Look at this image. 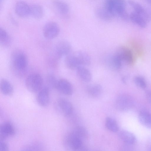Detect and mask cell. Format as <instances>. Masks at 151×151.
Wrapping results in <instances>:
<instances>
[{"label":"cell","instance_id":"1","mask_svg":"<svg viewBox=\"0 0 151 151\" xmlns=\"http://www.w3.org/2000/svg\"><path fill=\"white\" fill-rule=\"evenodd\" d=\"M11 63L12 69L17 76H21L27 70L28 61L25 54L19 50L14 51L11 56Z\"/></svg>","mask_w":151,"mask_h":151},{"label":"cell","instance_id":"2","mask_svg":"<svg viewBox=\"0 0 151 151\" xmlns=\"http://www.w3.org/2000/svg\"><path fill=\"white\" fill-rule=\"evenodd\" d=\"M104 6L114 17L117 16L125 21L129 19L125 0H105Z\"/></svg>","mask_w":151,"mask_h":151},{"label":"cell","instance_id":"3","mask_svg":"<svg viewBox=\"0 0 151 151\" xmlns=\"http://www.w3.org/2000/svg\"><path fill=\"white\" fill-rule=\"evenodd\" d=\"M43 81L41 76L38 73L30 74L26 78L25 84L30 92L37 93L43 87Z\"/></svg>","mask_w":151,"mask_h":151},{"label":"cell","instance_id":"4","mask_svg":"<svg viewBox=\"0 0 151 151\" xmlns=\"http://www.w3.org/2000/svg\"><path fill=\"white\" fill-rule=\"evenodd\" d=\"M115 107L118 111H128L133 107L134 101L129 95L122 94L119 95L115 102Z\"/></svg>","mask_w":151,"mask_h":151},{"label":"cell","instance_id":"5","mask_svg":"<svg viewBox=\"0 0 151 151\" xmlns=\"http://www.w3.org/2000/svg\"><path fill=\"white\" fill-rule=\"evenodd\" d=\"M54 108L57 112L62 115L68 116L73 111V106L71 103L66 99L60 98L55 102Z\"/></svg>","mask_w":151,"mask_h":151},{"label":"cell","instance_id":"6","mask_svg":"<svg viewBox=\"0 0 151 151\" xmlns=\"http://www.w3.org/2000/svg\"><path fill=\"white\" fill-rule=\"evenodd\" d=\"M60 32L59 25L55 22H49L44 25L43 29V34L46 39L51 40L54 39L58 35Z\"/></svg>","mask_w":151,"mask_h":151},{"label":"cell","instance_id":"7","mask_svg":"<svg viewBox=\"0 0 151 151\" xmlns=\"http://www.w3.org/2000/svg\"><path fill=\"white\" fill-rule=\"evenodd\" d=\"M72 46L68 41L62 40L58 42L55 45V54L58 59L70 53Z\"/></svg>","mask_w":151,"mask_h":151},{"label":"cell","instance_id":"8","mask_svg":"<svg viewBox=\"0 0 151 151\" xmlns=\"http://www.w3.org/2000/svg\"><path fill=\"white\" fill-rule=\"evenodd\" d=\"M83 141L71 132L65 138L64 143L67 148L74 150L83 149Z\"/></svg>","mask_w":151,"mask_h":151},{"label":"cell","instance_id":"9","mask_svg":"<svg viewBox=\"0 0 151 151\" xmlns=\"http://www.w3.org/2000/svg\"><path fill=\"white\" fill-rule=\"evenodd\" d=\"M115 54L122 62L132 64L134 62V56L132 51L125 47H121L116 50Z\"/></svg>","mask_w":151,"mask_h":151},{"label":"cell","instance_id":"10","mask_svg":"<svg viewBox=\"0 0 151 151\" xmlns=\"http://www.w3.org/2000/svg\"><path fill=\"white\" fill-rule=\"evenodd\" d=\"M50 89L47 86H43L37 93L36 101L39 105L42 107L47 106L50 102Z\"/></svg>","mask_w":151,"mask_h":151},{"label":"cell","instance_id":"11","mask_svg":"<svg viewBox=\"0 0 151 151\" xmlns=\"http://www.w3.org/2000/svg\"><path fill=\"white\" fill-rule=\"evenodd\" d=\"M15 132V129L10 122H6L3 123L0 126V140L4 141L14 136Z\"/></svg>","mask_w":151,"mask_h":151},{"label":"cell","instance_id":"12","mask_svg":"<svg viewBox=\"0 0 151 151\" xmlns=\"http://www.w3.org/2000/svg\"><path fill=\"white\" fill-rule=\"evenodd\" d=\"M55 89L61 93L67 96L71 95L73 91L71 84L67 80L64 78L58 80Z\"/></svg>","mask_w":151,"mask_h":151},{"label":"cell","instance_id":"13","mask_svg":"<svg viewBox=\"0 0 151 151\" xmlns=\"http://www.w3.org/2000/svg\"><path fill=\"white\" fill-rule=\"evenodd\" d=\"M127 3L133 10L134 12L142 16L147 22L150 20V15L139 3L133 0H129Z\"/></svg>","mask_w":151,"mask_h":151},{"label":"cell","instance_id":"14","mask_svg":"<svg viewBox=\"0 0 151 151\" xmlns=\"http://www.w3.org/2000/svg\"><path fill=\"white\" fill-rule=\"evenodd\" d=\"M16 14L21 18H25L30 15V6L23 1H18L15 6Z\"/></svg>","mask_w":151,"mask_h":151},{"label":"cell","instance_id":"15","mask_svg":"<svg viewBox=\"0 0 151 151\" xmlns=\"http://www.w3.org/2000/svg\"><path fill=\"white\" fill-rule=\"evenodd\" d=\"M104 60L105 64L112 70H119L122 66V62L115 53L107 56Z\"/></svg>","mask_w":151,"mask_h":151},{"label":"cell","instance_id":"16","mask_svg":"<svg viewBox=\"0 0 151 151\" xmlns=\"http://www.w3.org/2000/svg\"><path fill=\"white\" fill-rule=\"evenodd\" d=\"M64 62L66 66L71 70H76L78 67L81 66L74 53H70L65 56Z\"/></svg>","mask_w":151,"mask_h":151},{"label":"cell","instance_id":"17","mask_svg":"<svg viewBox=\"0 0 151 151\" xmlns=\"http://www.w3.org/2000/svg\"><path fill=\"white\" fill-rule=\"evenodd\" d=\"M119 136L120 139L126 144L132 145L136 142V139L132 133L125 130H122L119 132Z\"/></svg>","mask_w":151,"mask_h":151},{"label":"cell","instance_id":"18","mask_svg":"<svg viewBox=\"0 0 151 151\" xmlns=\"http://www.w3.org/2000/svg\"><path fill=\"white\" fill-rule=\"evenodd\" d=\"M0 90L2 94L7 96L12 95L14 91V88L12 84L4 78H2L0 80Z\"/></svg>","mask_w":151,"mask_h":151},{"label":"cell","instance_id":"19","mask_svg":"<svg viewBox=\"0 0 151 151\" xmlns=\"http://www.w3.org/2000/svg\"><path fill=\"white\" fill-rule=\"evenodd\" d=\"M96 14L101 20L104 21H109L114 17L111 13L104 6L98 7L96 9Z\"/></svg>","mask_w":151,"mask_h":151},{"label":"cell","instance_id":"20","mask_svg":"<svg viewBox=\"0 0 151 151\" xmlns=\"http://www.w3.org/2000/svg\"><path fill=\"white\" fill-rule=\"evenodd\" d=\"M77 74L79 78L86 82H90L92 78L91 73L90 70L83 66H80L77 69Z\"/></svg>","mask_w":151,"mask_h":151},{"label":"cell","instance_id":"21","mask_svg":"<svg viewBox=\"0 0 151 151\" xmlns=\"http://www.w3.org/2000/svg\"><path fill=\"white\" fill-rule=\"evenodd\" d=\"M129 19L132 22L141 28H145L147 26V22L140 15L133 11L129 15Z\"/></svg>","mask_w":151,"mask_h":151},{"label":"cell","instance_id":"22","mask_svg":"<svg viewBox=\"0 0 151 151\" xmlns=\"http://www.w3.org/2000/svg\"><path fill=\"white\" fill-rule=\"evenodd\" d=\"M52 3L60 14L64 15L68 14L69 12V7L66 3L60 0H53Z\"/></svg>","mask_w":151,"mask_h":151},{"label":"cell","instance_id":"23","mask_svg":"<svg viewBox=\"0 0 151 151\" xmlns=\"http://www.w3.org/2000/svg\"><path fill=\"white\" fill-rule=\"evenodd\" d=\"M44 14L42 7L38 4H34L30 6V15L36 19H40Z\"/></svg>","mask_w":151,"mask_h":151},{"label":"cell","instance_id":"24","mask_svg":"<svg viewBox=\"0 0 151 151\" xmlns=\"http://www.w3.org/2000/svg\"><path fill=\"white\" fill-rule=\"evenodd\" d=\"M74 53L81 66H88L90 64L91 61V57L86 52L78 51Z\"/></svg>","mask_w":151,"mask_h":151},{"label":"cell","instance_id":"25","mask_svg":"<svg viewBox=\"0 0 151 151\" xmlns=\"http://www.w3.org/2000/svg\"><path fill=\"white\" fill-rule=\"evenodd\" d=\"M86 91L91 97L96 98L100 96L102 91L101 86L98 84H91L86 87Z\"/></svg>","mask_w":151,"mask_h":151},{"label":"cell","instance_id":"26","mask_svg":"<svg viewBox=\"0 0 151 151\" xmlns=\"http://www.w3.org/2000/svg\"><path fill=\"white\" fill-rule=\"evenodd\" d=\"M140 123L145 127L151 129V114L145 111H141L138 116Z\"/></svg>","mask_w":151,"mask_h":151},{"label":"cell","instance_id":"27","mask_svg":"<svg viewBox=\"0 0 151 151\" xmlns=\"http://www.w3.org/2000/svg\"><path fill=\"white\" fill-rule=\"evenodd\" d=\"M11 39L7 32L3 28H0V44L3 47H7L11 43Z\"/></svg>","mask_w":151,"mask_h":151},{"label":"cell","instance_id":"28","mask_svg":"<svg viewBox=\"0 0 151 151\" xmlns=\"http://www.w3.org/2000/svg\"><path fill=\"white\" fill-rule=\"evenodd\" d=\"M44 149V145L39 142H34L26 145L22 149L24 151H40Z\"/></svg>","mask_w":151,"mask_h":151},{"label":"cell","instance_id":"29","mask_svg":"<svg viewBox=\"0 0 151 151\" xmlns=\"http://www.w3.org/2000/svg\"><path fill=\"white\" fill-rule=\"evenodd\" d=\"M74 135L81 139L82 141L88 137V132L83 127L78 126L76 127L71 132Z\"/></svg>","mask_w":151,"mask_h":151},{"label":"cell","instance_id":"30","mask_svg":"<svg viewBox=\"0 0 151 151\" xmlns=\"http://www.w3.org/2000/svg\"><path fill=\"white\" fill-rule=\"evenodd\" d=\"M105 125L107 128L112 132H116L119 130V127L116 122L110 117H108L106 118Z\"/></svg>","mask_w":151,"mask_h":151},{"label":"cell","instance_id":"31","mask_svg":"<svg viewBox=\"0 0 151 151\" xmlns=\"http://www.w3.org/2000/svg\"><path fill=\"white\" fill-rule=\"evenodd\" d=\"M58 80L53 74H50L47 75L46 81L47 86L50 89H56Z\"/></svg>","mask_w":151,"mask_h":151},{"label":"cell","instance_id":"32","mask_svg":"<svg viewBox=\"0 0 151 151\" xmlns=\"http://www.w3.org/2000/svg\"><path fill=\"white\" fill-rule=\"evenodd\" d=\"M134 81L136 85L139 87L144 89L146 87L147 84L145 79L141 76H137L134 78Z\"/></svg>","mask_w":151,"mask_h":151},{"label":"cell","instance_id":"33","mask_svg":"<svg viewBox=\"0 0 151 151\" xmlns=\"http://www.w3.org/2000/svg\"><path fill=\"white\" fill-rule=\"evenodd\" d=\"M9 147L4 141L0 140V151H8Z\"/></svg>","mask_w":151,"mask_h":151},{"label":"cell","instance_id":"34","mask_svg":"<svg viewBox=\"0 0 151 151\" xmlns=\"http://www.w3.org/2000/svg\"><path fill=\"white\" fill-rule=\"evenodd\" d=\"M146 98L148 101L151 103V91H147L146 94Z\"/></svg>","mask_w":151,"mask_h":151},{"label":"cell","instance_id":"35","mask_svg":"<svg viewBox=\"0 0 151 151\" xmlns=\"http://www.w3.org/2000/svg\"><path fill=\"white\" fill-rule=\"evenodd\" d=\"M144 2L151 5V0H142Z\"/></svg>","mask_w":151,"mask_h":151},{"label":"cell","instance_id":"36","mask_svg":"<svg viewBox=\"0 0 151 151\" xmlns=\"http://www.w3.org/2000/svg\"><path fill=\"white\" fill-rule=\"evenodd\" d=\"M0 1H2V0H0Z\"/></svg>","mask_w":151,"mask_h":151}]
</instances>
